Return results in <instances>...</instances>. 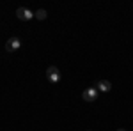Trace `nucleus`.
<instances>
[{
    "label": "nucleus",
    "mask_w": 133,
    "mask_h": 131,
    "mask_svg": "<svg viewBox=\"0 0 133 131\" xmlns=\"http://www.w3.org/2000/svg\"><path fill=\"white\" fill-rule=\"evenodd\" d=\"M46 78H48L51 83H59V81H61V71L57 69L55 66H50V67L46 69Z\"/></svg>",
    "instance_id": "obj_1"
},
{
    "label": "nucleus",
    "mask_w": 133,
    "mask_h": 131,
    "mask_svg": "<svg viewBox=\"0 0 133 131\" xmlns=\"http://www.w3.org/2000/svg\"><path fill=\"white\" fill-rule=\"evenodd\" d=\"M16 16L23 21H29V20L34 18V12H32L30 9H27V7H18V9H16Z\"/></svg>",
    "instance_id": "obj_3"
},
{
    "label": "nucleus",
    "mask_w": 133,
    "mask_h": 131,
    "mask_svg": "<svg viewBox=\"0 0 133 131\" xmlns=\"http://www.w3.org/2000/svg\"><path fill=\"white\" fill-rule=\"evenodd\" d=\"M96 85H98L96 89H98V91H101V92H108V91H112V83H110L108 80H99L98 83H96Z\"/></svg>",
    "instance_id": "obj_5"
},
{
    "label": "nucleus",
    "mask_w": 133,
    "mask_h": 131,
    "mask_svg": "<svg viewBox=\"0 0 133 131\" xmlns=\"http://www.w3.org/2000/svg\"><path fill=\"white\" fill-rule=\"evenodd\" d=\"M98 89H96V87H89V89H85V91L82 92V98L85 101H96L98 99Z\"/></svg>",
    "instance_id": "obj_4"
},
{
    "label": "nucleus",
    "mask_w": 133,
    "mask_h": 131,
    "mask_svg": "<svg viewBox=\"0 0 133 131\" xmlns=\"http://www.w3.org/2000/svg\"><path fill=\"white\" fill-rule=\"evenodd\" d=\"M46 14H48V12H46V11L44 9H37L36 11V12H34V18H37V20H46Z\"/></svg>",
    "instance_id": "obj_6"
},
{
    "label": "nucleus",
    "mask_w": 133,
    "mask_h": 131,
    "mask_svg": "<svg viewBox=\"0 0 133 131\" xmlns=\"http://www.w3.org/2000/svg\"><path fill=\"white\" fill-rule=\"evenodd\" d=\"M20 46H21V41L18 37H9V39L5 41V51H9V53L16 51Z\"/></svg>",
    "instance_id": "obj_2"
},
{
    "label": "nucleus",
    "mask_w": 133,
    "mask_h": 131,
    "mask_svg": "<svg viewBox=\"0 0 133 131\" xmlns=\"http://www.w3.org/2000/svg\"><path fill=\"white\" fill-rule=\"evenodd\" d=\"M117 131H126V129H123V128H119V129H117Z\"/></svg>",
    "instance_id": "obj_7"
}]
</instances>
